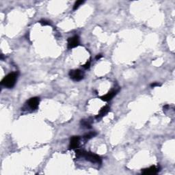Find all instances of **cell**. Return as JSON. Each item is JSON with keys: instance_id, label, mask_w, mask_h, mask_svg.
Instances as JSON below:
<instances>
[{"instance_id": "15", "label": "cell", "mask_w": 175, "mask_h": 175, "mask_svg": "<svg viewBox=\"0 0 175 175\" xmlns=\"http://www.w3.org/2000/svg\"><path fill=\"white\" fill-rule=\"evenodd\" d=\"M160 86L161 85H160L159 83H157V82H154V83L151 84V86L152 88H155L156 86Z\"/></svg>"}, {"instance_id": "8", "label": "cell", "mask_w": 175, "mask_h": 175, "mask_svg": "<svg viewBox=\"0 0 175 175\" xmlns=\"http://www.w3.org/2000/svg\"><path fill=\"white\" fill-rule=\"evenodd\" d=\"M79 136H73L71 138L70 141V145H69V149H75L79 147Z\"/></svg>"}, {"instance_id": "11", "label": "cell", "mask_w": 175, "mask_h": 175, "mask_svg": "<svg viewBox=\"0 0 175 175\" xmlns=\"http://www.w3.org/2000/svg\"><path fill=\"white\" fill-rule=\"evenodd\" d=\"M96 136V132H90V133H88V134H86L85 136H84V138L86 140H90V139L94 138V137Z\"/></svg>"}, {"instance_id": "7", "label": "cell", "mask_w": 175, "mask_h": 175, "mask_svg": "<svg viewBox=\"0 0 175 175\" xmlns=\"http://www.w3.org/2000/svg\"><path fill=\"white\" fill-rule=\"evenodd\" d=\"M117 92H118V90H111L109 92H107L106 94H105V95H103V96H101L100 99L101 100H103L104 101H109L112 99L114 98V96L116 94Z\"/></svg>"}, {"instance_id": "1", "label": "cell", "mask_w": 175, "mask_h": 175, "mask_svg": "<svg viewBox=\"0 0 175 175\" xmlns=\"http://www.w3.org/2000/svg\"><path fill=\"white\" fill-rule=\"evenodd\" d=\"M75 153L77 157H83L86 161H90L91 163L101 164V162H102V159H101L100 156L93 153L87 152L84 150H81V149H78L75 151Z\"/></svg>"}, {"instance_id": "2", "label": "cell", "mask_w": 175, "mask_h": 175, "mask_svg": "<svg viewBox=\"0 0 175 175\" xmlns=\"http://www.w3.org/2000/svg\"><path fill=\"white\" fill-rule=\"evenodd\" d=\"M18 77V73L12 72L7 75L1 81V85L7 88H12L15 85Z\"/></svg>"}, {"instance_id": "12", "label": "cell", "mask_w": 175, "mask_h": 175, "mask_svg": "<svg viewBox=\"0 0 175 175\" xmlns=\"http://www.w3.org/2000/svg\"><path fill=\"white\" fill-rule=\"evenodd\" d=\"M84 3V1H81V0H80V1H77L75 3L74 6H73V10H77L78 8L81 5V4H83Z\"/></svg>"}, {"instance_id": "10", "label": "cell", "mask_w": 175, "mask_h": 175, "mask_svg": "<svg viewBox=\"0 0 175 175\" xmlns=\"http://www.w3.org/2000/svg\"><path fill=\"white\" fill-rule=\"evenodd\" d=\"M92 121H90V119H84L81 120V122H80V124L81 125L83 126V127L86 128V129H90L92 128L91 126V123H92Z\"/></svg>"}, {"instance_id": "14", "label": "cell", "mask_w": 175, "mask_h": 175, "mask_svg": "<svg viewBox=\"0 0 175 175\" xmlns=\"http://www.w3.org/2000/svg\"><path fill=\"white\" fill-rule=\"evenodd\" d=\"M90 62H91V61L89 60V61H88V62H86L85 64L83 65L84 69H89L90 67Z\"/></svg>"}, {"instance_id": "6", "label": "cell", "mask_w": 175, "mask_h": 175, "mask_svg": "<svg viewBox=\"0 0 175 175\" xmlns=\"http://www.w3.org/2000/svg\"><path fill=\"white\" fill-rule=\"evenodd\" d=\"M40 99L39 97H32L28 101L27 104L31 109H36L39 107Z\"/></svg>"}, {"instance_id": "4", "label": "cell", "mask_w": 175, "mask_h": 175, "mask_svg": "<svg viewBox=\"0 0 175 175\" xmlns=\"http://www.w3.org/2000/svg\"><path fill=\"white\" fill-rule=\"evenodd\" d=\"M79 45V38L78 36L75 35L74 36L69 38L68 39V47L69 49H73V48L77 47Z\"/></svg>"}, {"instance_id": "13", "label": "cell", "mask_w": 175, "mask_h": 175, "mask_svg": "<svg viewBox=\"0 0 175 175\" xmlns=\"http://www.w3.org/2000/svg\"><path fill=\"white\" fill-rule=\"evenodd\" d=\"M39 23L42 25H50L49 21H46V20H44V19L40 21Z\"/></svg>"}, {"instance_id": "5", "label": "cell", "mask_w": 175, "mask_h": 175, "mask_svg": "<svg viewBox=\"0 0 175 175\" xmlns=\"http://www.w3.org/2000/svg\"><path fill=\"white\" fill-rule=\"evenodd\" d=\"M160 171V168L159 166H153L151 167L145 168L142 170V173L143 174H155Z\"/></svg>"}, {"instance_id": "3", "label": "cell", "mask_w": 175, "mask_h": 175, "mask_svg": "<svg viewBox=\"0 0 175 175\" xmlns=\"http://www.w3.org/2000/svg\"><path fill=\"white\" fill-rule=\"evenodd\" d=\"M69 76L71 79L75 81H79L84 79V73L80 69H75L71 70L69 72Z\"/></svg>"}, {"instance_id": "9", "label": "cell", "mask_w": 175, "mask_h": 175, "mask_svg": "<svg viewBox=\"0 0 175 175\" xmlns=\"http://www.w3.org/2000/svg\"><path fill=\"white\" fill-rule=\"evenodd\" d=\"M109 109H110V107H109V105H105V106L103 107L101 109L99 113L98 114L96 115V119H101V118L104 116L105 115H106L109 112Z\"/></svg>"}, {"instance_id": "16", "label": "cell", "mask_w": 175, "mask_h": 175, "mask_svg": "<svg viewBox=\"0 0 175 175\" xmlns=\"http://www.w3.org/2000/svg\"><path fill=\"white\" fill-rule=\"evenodd\" d=\"M102 57H103V55L102 54H98L97 56H96V60H99V59H101V58H102Z\"/></svg>"}]
</instances>
